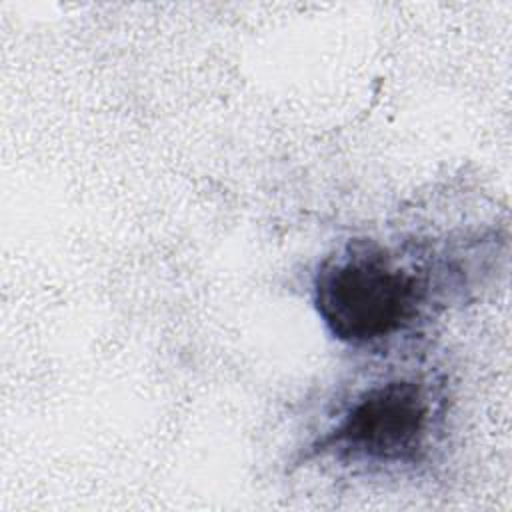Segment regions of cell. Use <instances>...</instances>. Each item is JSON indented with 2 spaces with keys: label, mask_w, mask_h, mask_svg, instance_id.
I'll return each mask as SVG.
<instances>
[{
  "label": "cell",
  "mask_w": 512,
  "mask_h": 512,
  "mask_svg": "<svg viewBox=\"0 0 512 512\" xmlns=\"http://www.w3.org/2000/svg\"><path fill=\"white\" fill-rule=\"evenodd\" d=\"M312 302L338 342L374 348L424 318L432 304V282L422 264L376 240L356 238L318 264Z\"/></svg>",
  "instance_id": "6da1fadb"
},
{
  "label": "cell",
  "mask_w": 512,
  "mask_h": 512,
  "mask_svg": "<svg viewBox=\"0 0 512 512\" xmlns=\"http://www.w3.org/2000/svg\"><path fill=\"white\" fill-rule=\"evenodd\" d=\"M444 398L424 378L388 376L360 390L310 444V458L342 466L408 468L424 464L436 444Z\"/></svg>",
  "instance_id": "7a4b0ae2"
}]
</instances>
